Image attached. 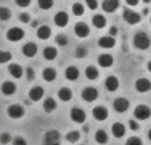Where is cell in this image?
<instances>
[{
  "label": "cell",
  "instance_id": "cell-49",
  "mask_svg": "<svg viewBox=\"0 0 151 145\" xmlns=\"http://www.w3.org/2000/svg\"><path fill=\"white\" fill-rule=\"evenodd\" d=\"M147 137H149V140L151 141V129L149 131V133H147Z\"/></svg>",
  "mask_w": 151,
  "mask_h": 145
},
{
  "label": "cell",
  "instance_id": "cell-14",
  "mask_svg": "<svg viewBox=\"0 0 151 145\" xmlns=\"http://www.w3.org/2000/svg\"><path fill=\"white\" fill-rule=\"evenodd\" d=\"M98 45L102 49H111L115 45V40H114V37H111V36H104L99 38Z\"/></svg>",
  "mask_w": 151,
  "mask_h": 145
},
{
  "label": "cell",
  "instance_id": "cell-9",
  "mask_svg": "<svg viewBox=\"0 0 151 145\" xmlns=\"http://www.w3.org/2000/svg\"><path fill=\"white\" fill-rule=\"evenodd\" d=\"M107 115H109V111H107L105 107L97 106V107L93 108V116H94V119L98 120V122H104V120H106Z\"/></svg>",
  "mask_w": 151,
  "mask_h": 145
},
{
  "label": "cell",
  "instance_id": "cell-1",
  "mask_svg": "<svg viewBox=\"0 0 151 145\" xmlns=\"http://www.w3.org/2000/svg\"><path fill=\"white\" fill-rule=\"evenodd\" d=\"M134 45H135V48L139 50H146L150 48L151 40L145 32H138V33H135V36H134Z\"/></svg>",
  "mask_w": 151,
  "mask_h": 145
},
{
  "label": "cell",
  "instance_id": "cell-43",
  "mask_svg": "<svg viewBox=\"0 0 151 145\" xmlns=\"http://www.w3.org/2000/svg\"><path fill=\"white\" fill-rule=\"evenodd\" d=\"M25 74H27V80H29V82H31V80L35 79V71H33V69H32V68L27 69Z\"/></svg>",
  "mask_w": 151,
  "mask_h": 145
},
{
  "label": "cell",
  "instance_id": "cell-13",
  "mask_svg": "<svg viewBox=\"0 0 151 145\" xmlns=\"http://www.w3.org/2000/svg\"><path fill=\"white\" fill-rule=\"evenodd\" d=\"M42 96H44V90H42L41 87H39V86H36V87H32L31 90H29V99H31L32 102L41 100Z\"/></svg>",
  "mask_w": 151,
  "mask_h": 145
},
{
  "label": "cell",
  "instance_id": "cell-7",
  "mask_svg": "<svg viewBox=\"0 0 151 145\" xmlns=\"http://www.w3.org/2000/svg\"><path fill=\"white\" fill-rule=\"evenodd\" d=\"M70 117H72V120H73L74 123L81 124V123L85 122L86 114H85V111H83V109L78 108V107H73V108L70 109Z\"/></svg>",
  "mask_w": 151,
  "mask_h": 145
},
{
  "label": "cell",
  "instance_id": "cell-29",
  "mask_svg": "<svg viewBox=\"0 0 151 145\" xmlns=\"http://www.w3.org/2000/svg\"><path fill=\"white\" fill-rule=\"evenodd\" d=\"M94 139H96V141L98 144H106L107 141H109V136H107V133L105 132L104 129H99L96 132V135H94Z\"/></svg>",
  "mask_w": 151,
  "mask_h": 145
},
{
  "label": "cell",
  "instance_id": "cell-15",
  "mask_svg": "<svg viewBox=\"0 0 151 145\" xmlns=\"http://www.w3.org/2000/svg\"><path fill=\"white\" fill-rule=\"evenodd\" d=\"M113 62H114V58H113L111 54L105 53V54H101L98 57V65L101 68H110L113 65Z\"/></svg>",
  "mask_w": 151,
  "mask_h": 145
},
{
  "label": "cell",
  "instance_id": "cell-53",
  "mask_svg": "<svg viewBox=\"0 0 151 145\" xmlns=\"http://www.w3.org/2000/svg\"><path fill=\"white\" fill-rule=\"evenodd\" d=\"M150 21H151V18H150Z\"/></svg>",
  "mask_w": 151,
  "mask_h": 145
},
{
  "label": "cell",
  "instance_id": "cell-5",
  "mask_svg": "<svg viewBox=\"0 0 151 145\" xmlns=\"http://www.w3.org/2000/svg\"><path fill=\"white\" fill-rule=\"evenodd\" d=\"M123 18H125V21L127 24L135 25V24H138L139 21H141V15L131 9H125L123 11Z\"/></svg>",
  "mask_w": 151,
  "mask_h": 145
},
{
  "label": "cell",
  "instance_id": "cell-36",
  "mask_svg": "<svg viewBox=\"0 0 151 145\" xmlns=\"http://www.w3.org/2000/svg\"><path fill=\"white\" fill-rule=\"evenodd\" d=\"M53 5V0H39V7L41 9H50Z\"/></svg>",
  "mask_w": 151,
  "mask_h": 145
},
{
  "label": "cell",
  "instance_id": "cell-35",
  "mask_svg": "<svg viewBox=\"0 0 151 145\" xmlns=\"http://www.w3.org/2000/svg\"><path fill=\"white\" fill-rule=\"evenodd\" d=\"M12 55L9 52H5V50H0V63H7L11 61Z\"/></svg>",
  "mask_w": 151,
  "mask_h": 145
},
{
  "label": "cell",
  "instance_id": "cell-40",
  "mask_svg": "<svg viewBox=\"0 0 151 145\" xmlns=\"http://www.w3.org/2000/svg\"><path fill=\"white\" fill-rule=\"evenodd\" d=\"M11 140H12V136H11L9 133L4 132L0 135V143L1 144H8V143H11Z\"/></svg>",
  "mask_w": 151,
  "mask_h": 145
},
{
  "label": "cell",
  "instance_id": "cell-44",
  "mask_svg": "<svg viewBox=\"0 0 151 145\" xmlns=\"http://www.w3.org/2000/svg\"><path fill=\"white\" fill-rule=\"evenodd\" d=\"M16 4L21 8H25L31 4V0H16Z\"/></svg>",
  "mask_w": 151,
  "mask_h": 145
},
{
  "label": "cell",
  "instance_id": "cell-52",
  "mask_svg": "<svg viewBox=\"0 0 151 145\" xmlns=\"http://www.w3.org/2000/svg\"><path fill=\"white\" fill-rule=\"evenodd\" d=\"M143 1H145V3H150L151 0H143Z\"/></svg>",
  "mask_w": 151,
  "mask_h": 145
},
{
  "label": "cell",
  "instance_id": "cell-41",
  "mask_svg": "<svg viewBox=\"0 0 151 145\" xmlns=\"http://www.w3.org/2000/svg\"><path fill=\"white\" fill-rule=\"evenodd\" d=\"M86 5H88L89 9L94 11V9H97V7H98V1H97V0H86Z\"/></svg>",
  "mask_w": 151,
  "mask_h": 145
},
{
  "label": "cell",
  "instance_id": "cell-17",
  "mask_svg": "<svg viewBox=\"0 0 151 145\" xmlns=\"http://www.w3.org/2000/svg\"><path fill=\"white\" fill-rule=\"evenodd\" d=\"M125 132H126V128L122 123H114V124H113L111 133L114 137H117V139L123 137V136H125Z\"/></svg>",
  "mask_w": 151,
  "mask_h": 145
},
{
  "label": "cell",
  "instance_id": "cell-51",
  "mask_svg": "<svg viewBox=\"0 0 151 145\" xmlns=\"http://www.w3.org/2000/svg\"><path fill=\"white\" fill-rule=\"evenodd\" d=\"M83 131H85V132H88V131H89V128L86 127V125H83Z\"/></svg>",
  "mask_w": 151,
  "mask_h": 145
},
{
  "label": "cell",
  "instance_id": "cell-37",
  "mask_svg": "<svg viewBox=\"0 0 151 145\" xmlns=\"http://www.w3.org/2000/svg\"><path fill=\"white\" fill-rule=\"evenodd\" d=\"M126 145H143V143H142V140L139 137L133 136V137H130L127 141H126Z\"/></svg>",
  "mask_w": 151,
  "mask_h": 145
},
{
  "label": "cell",
  "instance_id": "cell-34",
  "mask_svg": "<svg viewBox=\"0 0 151 145\" xmlns=\"http://www.w3.org/2000/svg\"><path fill=\"white\" fill-rule=\"evenodd\" d=\"M11 17V11L7 7H0V20L1 21H7Z\"/></svg>",
  "mask_w": 151,
  "mask_h": 145
},
{
  "label": "cell",
  "instance_id": "cell-26",
  "mask_svg": "<svg viewBox=\"0 0 151 145\" xmlns=\"http://www.w3.org/2000/svg\"><path fill=\"white\" fill-rule=\"evenodd\" d=\"M56 77H57V72L52 68H47L42 71V78H44V80H47V82H53V80L56 79Z\"/></svg>",
  "mask_w": 151,
  "mask_h": 145
},
{
  "label": "cell",
  "instance_id": "cell-10",
  "mask_svg": "<svg viewBox=\"0 0 151 145\" xmlns=\"http://www.w3.org/2000/svg\"><path fill=\"white\" fill-rule=\"evenodd\" d=\"M98 98V91L94 87H86L82 90V99L86 102H94Z\"/></svg>",
  "mask_w": 151,
  "mask_h": 145
},
{
  "label": "cell",
  "instance_id": "cell-38",
  "mask_svg": "<svg viewBox=\"0 0 151 145\" xmlns=\"http://www.w3.org/2000/svg\"><path fill=\"white\" fill-rule=\"evenodd\" d=\"M56 42L58 45H61V46H65V45H68V37L64 36V34H58L56 37Z\"/></svg>",
  "mask_w": 151,
  "mask_h": 145
},
{
  "label": "cell",
  "instance_id": "cell-11",
  "mask_svg": "<svg viewBox=\"0 0 151 145\" xmlns=\"http://www.w3.org/2000/svg\"><path fill=\"white\" fill-rule=\"evenodd\" d=\"M74 33L77 34L80 38H83V37L89 36V33H90V29H89L88 24H85V23H77L74 25Z\"/></svg>",
  "mask_w": 151,
  "mask_h": 145
},
{
  "label": "cell",
  "instance_id": "cell-42",
  "mask_svg": "<svg viewBox=\"0 0 151 145\" xmlns=\"http://www.w3.org/2000/svg\"><path fill=\"white\" fill-rule=\"evenodd\" d=\"M12 144L13 145H27V141H25V139H23L21 136H16V137L13 139Z\"/></svg>",
  "mask_w": 151,
  "mask_h": 145
},
{
  "label": "cell",
  "instance_id": "cell-3",
  "mask_svg": "<svg viewBox=\"0 0 151 145\" xmlns=\"http://www.w3.org/2000/svg\"><path fill=\"white\" fill-rule=\"evenodd\" d=\"M134 116L138 120H147L151 116V109L146 104H139L134 109Z\"/></svg>",
  "mask_w": 151,
  "mask_h": 145
},
{
  "label": "cell",
  "instance_id": "cell-39",
  "mask_svg": "<svg viewBox=\"0 0 151 145\" xmlns=\"http://www.w3.org/2000/svg\"><path fill=\"white\" fill-rule=\"evenodd\" d=\"M86 54H88V50H86V48H83V46H78L77 49H76V57H78V58H83Z\"/></svg>",
  "mask_w": 151,
  "mask_h": 145
},
{
  "label": "cell",
  "instance_id": "cell-32",
  "mask_svg": "<svg viewBox=\"0 0 151 145\" xmlns=\"http://www.w3.org/2000/svg\"><path fill=\"white\" fill-rule=\"evenodd\" d=\"M72 11H73V13L76 16H82L83 12H85L83 5L81 4V3H74V4L72 5Z\"/></svg>",
  "mask_w": 151,
  "mask_h": 145
},
{
  "label": "cell",
  "instance_id": "cell-25",
  "mask_svg": "<svg viewBox=\"0 0 151 145\" xmlns=\"http://www.w3.org/2000/svg\"><path fill=\"white\" fill-rule=\"evenodd\" d=\"M78 75H80V71L76 66H69L65 70V78L68 80H76L78 78Z\"/></svg>",
  "mask_w": 151,
  "mask_h": 145
},
{
  "label": "cell",
  "instance_id": "cell-24",
  "mask_svg": "<svg viewBox=\"0 0 151 145\" xmlns=\"http://www.w3.org/2000/svg\"><path fill=\"white\" fill-rule=\"evenodd\" d=\"M42 55H44L45 60L48 61H53L56 57H57V49L53 46H47L42 52Z\"/></svg>",
  "mask_w": 151,
  "mask_h": 145
},
{
  "label": "cell",
  "instance_id": "cell-21",
  "mask_svg": "<svg viewBox=\"0 0 151 145\" xmlns=\"http://www.w3.org/2000/svg\"><path fill=\"white\" fill-rule=\"evenodd\" d=\"M8 71H9V74L12 75L13 78H16V79L23 77V72H24L21 66L17 65V63H11V65L8 66Z\"/></svg>",
  "mask_w": 151,
  "mask_h": 145
},
{
  "label": "cell",
  "instance_id": "cell-8",
  "mask_svg": "<svg viewBox=\"0 0 151 145\" xmlns=\"http://www.w3.org/2000/svg\"><path fill=\"white\" fill-rule=\"evenodd\" d=\"M113 106H114V109L117 112H126L129 109V107H130V103H129L127 99L125 98H118L114 100V103H113Z\"/></svg>",
  "mask_w": 151,
  "mask_h": 145
},
{
  "label": "cell",
  "instance_id": "cell-4",
  "mask_svg": "<svg viewBox=\"0 0 151 145\" xmlns=\"http://www.w3.org/2000/svg\"><path fill=\"white\" fill-rule=\"evenodd\" d=\"M7 115L11 119H20L24 116V108L20 104H12L7 108Z\"/></svg>",
  "mask_w": 151,
  "mask_h": 145
},
{
  "label": "cell",
  "instance_id": "cell-27",
  "mask_svg": "<svg viewBox=\"0 0 151 145\" xmlns=\"http://www.w3.org/2000/svg\"><path fill=\"white\" fill-rule=\"evenodd\" d=\"M72 96H73V94H72V90L68 87H63L58 90V98L61 99L63 102H69L72 99Z\"/></svg>",
  "mask_w": 151,
  "mask_h": 145
},
{
  "label": "cell",
  "instance_id": "cell-47",
  "mask_svg": "<svg viewBox=\"0 0 151 145\" xmlns=\"http://www.w3.org/2000/svg\"><path fill=\"white\" fill-rule=\"evenodd\" d=\"M109 33H110V36H115V34L118 33V29L115 28V26H110V31H109Z\"/></svg>",
  "mask_w": 151,
  "mask_h": 145
},
{
  "label": "cell",
  "instance_id": "cell-16",
  "mask_svg": "<svg viewBox=\"0 0 151 145\" xmlns=\"http://www.w3.org/2000/svg\"><path fill=\"white\" fill-rule=\"evenodd\" d=\"M118 7H119V0H104V3H102L104 11L109 13L114 12Z\"/></svg>",
  "mask_w": 151,
  "mask_h": 145
},
{
  "label": "cell",
  "instance_id": "cell-48",
  "mask_svg": "<svg viewBox=\"0 0 151 145\" xmlns=\"http://www.w3.org/2000/svg\"><path fill=\"white\" fill-rule=\"evenodd\" d=\"M139 0H126V3H127V5H131V7H134V5L138 4Z\"/></svg>",
  "mask_w": 151,
  "mask_h": 145
},
{
  "label": "cell",
  "instance_id": "cell-12",
  "mask_svg": "<svg viewBox=\"0 0 151 145\" xmlns=\"http://www.w3.org/2000/svg\"><path fill=\"white\" fill-rule=\"evenodd\" d=\"M135 88H137V91L145 94L151 90V82L149 79H146V78H141V79H138L135 82Z\"/></svg>",
  "mask_w": 151,
  "mask_h": 145
},
{
  "label": "cell",
  "instance_id": "cell-6",
  "mask_svg": "<svg viewBox=\"0 0 151 145\" xmlns=\"http://www.w3.org/2000/svg\"><path fill=\"white\" fill-rule=\"evenodd\" d=\"M23 37H24V31L17 28V26L11 28L9 31L7 32V40L11 42H17V41H20Z\"/></svg>",
  "mask_w": 151,
  "mask_h": 145
},
{
  "label": "cell",
  "instance_id": "cell-19",
  "mask_svg": "<svg viewBox=\"0 0 151 145\" xmlns=\"http://www.w3.org/2000/svg\"><path fill=\"white\" fill-rule=\"evenodd\" d=\"M1 92L7 96L13 95L16 92V85L13 82H11V80H5L1 85Z\"/></svg>",
  "mask_w": 151,
  "mask_h": 145
},
{
  "label": "cell",
  "instance_id": "cell-45",
  "mask_svg": "<svg viewBox=\"0 0 151 145\" xmlns=\"http://www.w3.org/2000/svg\"><path fill=\"white\" fill-rule=\"evenodd\" d=\"M129 127H130L131 131H138L139 129V124L135 122V120H130V122H129Z\"/></svg>",
  "mask_w": 151,
  "mask_h": 145
},
{
  "label": "cell",
  "instance_id": "cell-33",
  "mask_svg": "<svg viewBox=\"0 0 151 145\" xmlns=\"http://www.w3.org/2000/svg\"><path fill=\"white\" fill-rule=\"evenodd\" d=\"M65 137L69 143H76V141L80 140V132H78V131H70Z\"/></svg>",
  "mask_w": 151,
  "mask_h": 145
},
{
  "label": "cell",
  "instance_id": "cell-28",
  "mask_svg": "<svg viewBox=\"0 0 151 145\" xmlns=\"http://www.w3.org/2000/svg\"><path fill=\"white\" fill-rule=\"evenodd\" d=\"M42 107H44V111L53 112L56 108H57V103H56V100L53 98H47L44 100V104H42Z\"/></svg>",
  "mask_w": 151,
  "mask_h": 145
},
{
  "label": "cell",
  "instance_id": "cell-22",
  "mask_svg": "<svg viewBox=\"0 0 151 145\" xmlns=\"http://www.w3.org/2000/svg\"><path fill=\"white\" fill-rule=\"evenodd\" d=\"M50 34H52V31L48 25H41L37 28V37L40 40H48L50 37Z\"/></svg>",
  "mask_w": 151,
  "mask_h": 145
},
{
  "label": "cell",
  "instance_id": "cell-31",
  "mask_svg": "<svg viewBox=\"0 0 151 145\" xmlns=\"http://www.w3.org/2000/svg\"><path fill=\"white\" fill-rule=\"evenodd\" d=\"M85 75L88 79L94 80L98 78V70H97V68H94V66H89V68H86V70H85Z\"/></svg>",
  "mask_w": 151,
  "mask_h": 145
},
{
  "label": "cell",
  "instance_id": "cell-30",
  "mask_svg": "<svg viewBox=\"0 0 151 145\" xmlns=\"http://www.w3.org/2000/svg\"><path fill=\"white\" fill-rule=\"evenodd\" d=\"M93 25L96 26V28H105V25H106V18L104 17L102 15H96L93 17Z\"/></svg>",
  "mask_w": 151,
  "mask_h": 145
},
{
  "label": "cell",
  "instance_id": "cell-2",
  "mask_svg": "<svg viewBox=\"0 0 151 145\" xmlns=\"http://www.w3.org/2000/svg\"><path fill=\"white\" fill-rule=\"evenodd\" d=\"M61 144V135L58 131H48L42 139V145H60Z\"/></svg>",
  "mask_w": 151,
  "mask_h": 145
},
{
  "label": "cell",
  "instance_id": "cell-46",
  "mask_svg": "<svg viewBox=\"0 0 151 145\" xmlns=\"http://www.w3.org/2000/svg\"><path fill=\"white\" fill-rule=\"evenodd\" d=\"M19 18H20L21 23H28V21L31 20V17H29L28 13H21V15L19 16Z\"/></svg>",
  "mask_w": 151,
  "mask_h": 145
},
{
  "label": "cell",
  "instance_id": "cell-50",
  "mask_svg": "<svg viewBox=\"0 0 151 145\" xmlns=\"http://www.w3.org/2000/svg\"><path fill=\"white\" fill-rule=\"evenodd\" d=\"M147 69H149V70L151 71V61H150V62H149V63H147Z\"/></svg>",
  "mask_w": 151,
  "mask_h": 145
},
{
  "label": "cell",
  "instance_id": "cell-18",
  "mask_svg": "<svg viewBox=\"0 0 151 145\" xmlns=\"http://www.w3.org/2000/svg\"><path fill=\"white\" fill-rule=\"evenodd\" d=\"M23 53L25 57L31 58V57H35L37 53V45L33 44V42H28L23 46Z\"/></svg>",
  "mask_w": 151,
  "mask_h": 145
},
{
  "label": "cell",
  "instance_id": "cell-23",
  "mask_svg": "<svg viewBox=\"0 0 151 145\" xmlns=\"http://www.w3.org/2000/svg\"><path fill=\"white\" fill-rule=\"evenodd\" d=\"M105 87L109 91H115L119 87V80L115 77H107L106 80H105Z\"/></svg>",
  "mask_w": 151,
  "mask_h": 145
},
{
  "label": "cell",
  "instance_id": "cell-20",
  "mask_svg": "<svg viewBox=\"0 0 151 145\" xmlns=\"http://www.w3.org/2000/svg\"><path fill=\"white\" fill-rule=\"evenodd\" d=\"M55 23H56V25L57 26H65V25H68V23H69V16H68V13L66 12H58L57 15L55 16Z\"/></svg>",
  "mask_w": 151,
  "mask_h": 145
}]
</instances>
